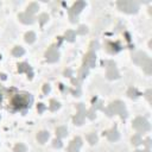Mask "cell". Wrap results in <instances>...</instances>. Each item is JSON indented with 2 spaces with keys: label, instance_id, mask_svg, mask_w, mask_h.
<instances>
[{
  "label": "cell",
  "instance_id": "cell-1",
  "mask_svg": "<svg viewBox=\"0 0 152 152\" xmlns=\"http://www.w3.org/2000/svg\"><path fill=\"white\" fill-rule=\"evenodd\" d=\"M30 102H31V97L28 94H18L12 99V106L15 109H21L27 107Z\"/></svg>",
  "mask_w": 152,
  "mask_h": 152
},
{
  "label": "cell",
  "instance_id": "cell-2",
  "mask_svg": "<svg viewBox=\"0 0 152 152\" xmlns=\"http://www.w3.org/2000/svg\"><path fill=\"white\" fill-rule=\"evenodd\" d=\"M118 7H119L121 11L126 12V13H134V12L138 11L139 5H138V2H135V1H126V0L122 1V0H121V1L118 2Z\"/></svg>",
  "mask_w": 152,
  "mask_h": 152
},
{
  "label": "cell",
  "instance_id": "cell-3",
  "mask_svg": "<svg viewBox=\"0 0 152 152\" xmlns=\"http://www.w3.org/2000/svg\"><path fill=\"white\" fill-rule=\"evenodd\" d=\"M107 113H108V115H112L113 113L120 114L122 118H126V115H127L126 109H125V106H124V103H122L121 101H114V102L110 104V107H109V109L107 110Z\"/></svg>",
  "mask_w": 152,
  "mask_h": 152
},
{
  "label": "cell",
  "instance_id": "cell-4",
  "mask_svg": "<svg viewBox=\"0 0 152 152\" xmlns=\"http://www.w3.org/2000/svg\"><path fill=\"white\" fill-rule=\"evenodd\" d=\"M133 127L138 131V132H146L150 129V124L146 119L144 118H137L133 121Z\"/></svg>",
  "mask_w": 152,
  "mask_h": 152
},
{
  "label": "cell",
  "instance_id": "cell-5",
  "mask_svg": "<svg viewBox=\"0 0 152 152\" xmlns=\"http://www.w3.org/2000/svg\"><path fill=\"white\" fill-rule=\"evenodd\" d=\"M86 6V4L83 1H76V4H74V6L71 7V10L69 11V14H70V19L72 23H75L77 19H76V15L81 12V10Z\"/></svg>",
  "mask_w": 152,
  "mask_h": 152
},
{
  "label": "cell",
  "instance_id": "cell-6",
  "mask_svg": "<svg viewBox=\"0 0 152 152\" xmlns=\"http://www.w3.org/2000/svg\"><path fill=\"white\" fill-rule=\"evenodd\" d=\"M58 52H57V50H56V48L52 45V46H50L49 48V50L46 51V59L49 61V62H51V63H53V62H56L57 59H58Z\"/></svg>",
  "mask_w": 152,
  "mask_h": 152
},
{
  "label": "cell",
  "instance_id": "cell-7",
  "mask_svg": "<svg viewBox=\"0 0 152 152\" xmlns=\"http://www.w3.org/2000/svg\"><path fill=\"white\" fill-rule=\"evenodd\" d=\"M148 59H150V58H148L144 52H135V53L133 55V61H134L137 64L141 65V66H142Z\"/></svg>",
  "mask_w": 152,
  "mask_h": 152
},
{
  "label": "cell",
  "instance_id": "cell-8",
  "mask_svg": "<svg viewBox=\"0 0 152 152\" xmlns=\"http://www.w3.org/2000/svg\"><path fill=\"white\" fill-rule=\"evenodd\" d=\"M84 114H86L84 108H83V106L80 103V104H78V113H77L76 116H75V124H76V125H81V124L83 122Z\"/></svg>",
  "mask_w": 152,
  "mask_h": 152
},
{
  "label": "cell",
  "instance_id": "cell-9",
  "mask_svg": "<svg viewBox=\"0 0 152 152\" xmlns=\"http://www.w3.org/2000/svg\"><path fill=\"white\" fill-rule=\"evenodd\" d=\"M84 65H87L89 68H91V66L95 65V53L93 51H89L87 53V56L84 58Z\"/></svg>",
  "mask_w": 152,
  "mask_h": 152
},
{
  "label": "cell",
  "instance_id": "cell-10",
  "mask_svg": "<svg viewBox=\"0 0 152 152\" xmlns=\"http://www.w3.org/2000/svg\"><path fill=\"white\" fill-rule=\"evenodd\" d=\"M108 64L110 65V66H108V71H107V76H108V78L113 80V78L119 77V74H118V71H116L115 65L113 64V62H108Z\"/></svg>",
  "mask_w": 152,
  "mask_h": 152
},
{
  "label": "cell",
  "instance_id": "cell-11",
  "mask_svg": "<svg viewBox=\"0 0 152 152\" xmlns=\"http://www.w3.org/2000/svg\"><path fill=\"white\" fill-rule=\"evenodd\" d=\"M19 20L24 24H32L34 21V18L32 17V14H28L26 12V13H20L19 14Z\"/></svg>",
  "mask_w": 152,
  "mask_h": 152
},
{
  "label": "cell",
  "instance_id": "cell-12",
  "mask_svg": "<svg viewBox=\"0 0 152 152\" xmlns=\"http://www.w3.org/2000/svg\"><path fill=\"white\" fill-rule=\"evenodd\" d=\"M81 144H82L81 139L80 138H75L72 140V142L70 144V146H69V152H78V148H80Z\"/></svg>",
  "mask_w": 152,
  "mask_h": 152
},
{
  "label": "cell",
  "instance_id": "cell-13",
  "mask_svg": "<svg viewBox=\"0 0 152 152\" xmlns=\"http://www.w3.org/2000/svg\"><path fill=\"white\" fill-rule=\"evenodd\" d=\"M18 70H19V72H27L28 77H32V71H31V68H30L28 64H26V63L19 64L18 65Z\"/></svg>",
  "mask_w": 152,
  "mask_h": 152
},
{
  "label": "cell",
  "instance_id": "cell-14",
  "mask_svg": "<svg viewBox=\"0 0 152 152\" xmlns=\"http://www.w3.org/2000/svg\"><path fill=\"white\" fill-rule=\"evenodd\" d=\"M37 139H38V141H39L40 144H44V142L49 139V133H48V132H45V131H42V132H39V133H38Z\"/></svg>",
  "mask_w": 152,
  "mask_h": 152
},
{
  "label": "cell",
  "instance_id": "cell-15",
  "mask_svg": "<svg viewBox=\"0 0 152 152\" xmlns=\"http://www.w3.org/2000/svg\"><path fill=\"white\" fill-rule=\"evenodd\" d=\"M107 138H108V140H110V141L118 140V139H119V133H118V131H116V129L109 131V132L107 133Z\"/></svg>",
  "mask_w": 152,
  "mask_h": 152
},
{
  "label": "cell",
  "instance_id": "cell-16",
  "mask_svg": "<svg viewBox=\"0 0 152 152\" xmlns=\"http://www.w3.org/2000/svg\"><path fill=\"white\" fill-rule=\"evenodd\" d=\"M12 55H13L14 57H20V56L24 55V49H23L21 46H15V48L12 50Z\"/></svg>",
  "mask_w": 152,
  "mask_h": 152
},
{
  "label": "cell",
  "instance_id": "cell-17",
  "mask_svg": "<svg viewBox=\"0 0 152 152\" xmlns=\"http://www.w3.org/2000/svg\"><path fill=\"white\" fill-rule=\"evenodd\" d=\"M66 133H68V132H66V128L63 127V126H62V127H58V128L56 129V134H57L58 138H63V137H65Z\"/></svg>",
  "mask_w": 152,
  "mask_h": 152
},
{
  "label": "cell",
  "instance_id": "cell-18",
  "mask_svg": "<svg viewBox=\"0 0 152 152\" xmlns=\"http://www.w3.org/2000/svg\"><path fill=\"white\" fill-rule=\"evenodd\" d=\"M37 11H38V5L36 2H32V4H30L27 6V13L28 14H32V13H34Z\"/></svg>",
  "mask_w": 152,
  "mask_h": 152
},
{
  "label": "cell",
  "instance_id": "cell-19",
  "mask_svg": "<svg viewBox=\"0 0 152 152\" xmlns=\"http://www.w3.org/2000/svg\"><path fill=\"white\" fill-rule=\"evenodd\" d=\"M75 36H76V33H75L72 30H69V31L65 32V38H66V40H69V42H72V40L75 39Z\"/></svg>",
  "mask_w": 152,
  "mask_h": 152
},
{
  "label": "cell",
  "instance_id": "cell-20",
  "mask_svg": "<svg viewBox=\"0 0 152 152\" xmlns=\"http://www.w3.org/2000/svg\"><path fill=\"white\" fill-rule=\"evenodd\" d=\"M34 39H36V34L33 32H27L25 34V40L27 43H32V42H34Z\"/></svg>",
  "mask_w": 152,
  "mask_h": 152
},
{
  "label": "cell",
  "instance_id": "cell-21",
  "mask_svg": "<svg viewBox=\"0 0 152 152\" xmlns=\"http://www.w3.org/2000/svg\"><path fill=\"white\" fill-rule=\"evenodd\" d=\"M87 139H88V141H89L91 145H94V144L97 141V137H96L95 133H90V134H88V135H87Z\"/></svg>",
  "mask_w": 152,
  "mask_h": 152
},
{
  "label": "cell",
  "instance_id": "cell-22",
  "mask_svg": "<svg viewBox=\"0 0 152 152\" xmlns=\"http://www.w3.org/2000/svg\"><path fill=\"white\" fill-rule=\"evenodd\" d=\"M142 69H144L147 74H151V71H152V64H151V61H150V59L142 65Z\"/></svg>",
  "mask_w": 152,
  "mask_h": 152
},
{
  "label": "cell",
  "instance_id": "cell-23",
  "mask_svg": "<svg viewBox=\"0 0 152 152\" xmlns=\"http://www.w3.org/2000/svg\"><path fill=\"white\" fill-rule=\"evenodd\" d=\"M14 152H26V146L23 144H18L14 147Z\"/></svg>",
  "mask_w": 152,
  "mask_h": 152
},
{
  "label": "cell",
  "instance_id": "cell-24",
  "mask_svg": "<svg viewBox=\"0 0 152 152\" xmlns=\"http://www.w3.org/2000/svg\"><path fill=\"white\" fill-rule=\"evenodd\" d=\"M50 103H51V106H50V109H51V110H56V109L59 108V103H58L56 100H51Z\"/></svg>",
  "mask_w": 152,
  "mask_h": 152
},
{
  "label": "cell",
  "instance_id": "cell-25",
  "mask_svg": "<svg viewBox=\"0 0 152 152\" xmlns=\"http://www.w3.org/2000/svg\"><path fill=\"white\" fill-rule=\"evenodd\" d=\"M48 19H49V15H48L46 13H43V14H40V17H39V21H40L42 25H43Z\"/></svg>",
  "mask_w": 152,
  "mask_h": 152
},
{
  "label": "cell",
  "instance_id": "cell-26",
  "mask_svg": "<svg viewBox=\"0 0 152 152\" xmlns=\"http://www.w3.org/2000/svg\"><path fill=\"white\" fill-rule=\"evenodd\" d=\"M132 142H133L134 145H139V144H141V138H140L139 135H134V137L132 138Z\"/></svg>",
  "mask_w": 152,
  "mask_h": 152
},
{
  "label": "cell",
  "instance_id": "cell-27",
  "mask_svg": "<svg viewBox=\"0 0 152 152\" xmlns=\"http://www.w3.org/2000/svg\"><path fill=\"white\" fill-rule=\"evenodd\" d=\"M128 96H129V97H137V90L133 89V88H131V89L128 90Z\"/></svg>",
  "mask_w": 152,
  "mask_h": 152
},
{
  "label": "cell",
  "instance_id": "cell-28",
  "mask_svg": "<svg viewBox=\"0 0 152 152\" xmlns=\"http://www.w3.org/2000/svg\"><path fill=\"white\" fill-rule=\"evenodd\" d=\"M80 34H84V33H87V27L86 26H80V28H78V31H77Z\"/></svg>",
  "mask_w": 152,
  "mask_h": 152
},
{
  "label": "cell",
  "instance_id": "cell-29",
  "mask_svg": "<svg viewBox=\"0 0 152 152\" xmlns=\"http://www.w3.org/2000/svg\"><path fill=\"white\" fill-rule=\"evenodd\" d=\"M53 146L55 147H61L62 146V142H61V140H58V139H56V140H53Z\"/></svg>",
  "mask_w": 152,
  "mask_h": 152
},
{
  "label": "cell",
  "instance_id": "cell-30",
  "mask_svg": "<svg viewBox=\"0 0 152 152\" xmlns=\"http://www.w3.org/2000/svg\"><path fill=\"white\" fill-rule=\"evenodd\" d=\"M43 91H44V94H48V93L50 91V87H49L48 84H45V86L43 87Z\"/></svg>",
  "mask_w": 152,
  "mask_h": 152
},
{
  "label": "cell",
  "instance_id": "cell-31",
  "mask_svg": "<svg viewBox=\"0 0 152 152\" xmlns=\"http://www.w3.org/2000/svg\"><path fill=\"white\" fill-rule=\"evenodd\" d=\"M38 110H39L40 113L44 110V106H43V103H39V104H38Z\"/></svg>",
  "mask_w": 152,
  "mask_h": 152
},
{
  "label": "cell",
  "instance_id": "cell-32",
  "mask_svg": "<svg viewBox=\"0 0 152 152\" xmlns=\"http://www.w3.org/2000/svg\"><path fill=\"white\" fill-rule=\"evenodd\" d=\"M134 152H147V151H134Z\"/></svg>",
  "mask_w": 152,
  "mask_h": 152
},
{
  "label": "cell",
  "instance_id": "cell-33",
  "mask_svg": "<svg viewBox=\"0 0 152 152\" xmlns=\"http://www.w3.org/2000/svg\"><path fill=\"white\" fill-rule=\"evenodd\" d=\"M0 100H1V95H0Z\"/></svg>",
  "mask_w": 152,
  "mask_h": 152
},
{
  "label": "cell",
  "instance_id": "cell-34",
  "mask_svg": "<svg viewBox=\"0 0 152 152\" xmlns=\"http://www.w3.org/2000/svg\"><path fill=\"white\" fill-rule=\"evenodd\" d=\"M0 58H1V56H0Z\"/></svg>",
  "mask_w": 152,
  "mask_h": 152
}]
</instances>
